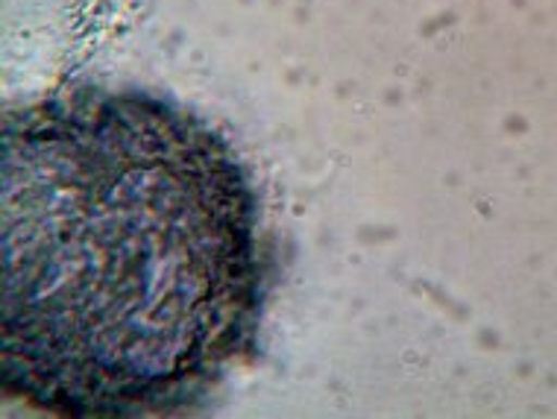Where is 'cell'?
<instances>
[{
  "label": "cell",
  "instance_id": "cell-1",
  "mask_svg": "<svg viewBox=\"0 0 557 419\" xmlns=\"http://www.w3.org/2000/svg\"><path fill=\"white\" fill-rule=\"evenodd\" d=\"M3 391L62 417L200 405L261 311L247 173L194 114L83 88L3 118Z\"/></svg>",
  "mask_w": 557,
  "mask_h": 419
}]
</instances>
